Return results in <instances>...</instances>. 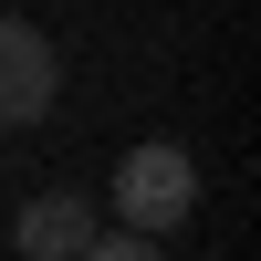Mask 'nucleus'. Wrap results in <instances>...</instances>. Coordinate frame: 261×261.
<instances>
[{"label":"nucleus","instance_id":"f257e3e1","mask_svg":"<svg viewBox=\"0 0 261 261\" xmlns=\"http://www.w3.org/2000/svg\"><path fill=\"white\" fill-rule=\"evenodd\" d=\"M188 209H199V157L167 146V136L125 146V167H115V220H125V230H178Z\"/></svg>","mask_w":261,"mask_h":261},{"label":"nucleus","instance_id":"7ed1b4c3","mask_svg":"<svg viewBox=\"0 0 261 261\" xmlns=\"http://www.w3.org/2000/svg\"><path fill=\"white\" fill-rule=\"evenodd\" d=\"M94 230H105V209L84 199V188H42V199L11 220V241H21V261H84Z\"/></svg>","mask_w":261,"mask_h":261},{"label":"nucleus","instance_id":"f03ea898","mask_svg":"<svg viewBox=\"0 0 261 261\" xmlns=\"http://www.w3.org/2000/svg\"><path fill=\"white\" fill-rule=\"evenodd\" d=\"M63 105V53L32 21H0V125H42Z\"/></svg>","mask_w":261,"mask_h":261},{"label":"nucleus","instance_id":"20e7f679","mask_svg":"<svg viewBox=\"0 0 261 261\" xmlns=\"http://www.w3.org/2000/svg\"><path fill=\"white\" fill-rule=\"evenodd\" d=\"M84 261H167V251H157V230H94Z\"/></svg>","mask_w":261,"mask_h":261}]
</instances>
